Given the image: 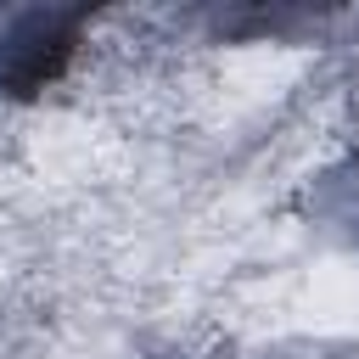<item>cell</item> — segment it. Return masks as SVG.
I'll list each match as a JSON object with an SVG mask.
<instances>
[{
  "label": "cell",
  "instance_id": "obj_1",
  "mask_svg": "<svg viewBox=\"0 0 359 359\" xmlns=\"http://www.w3.org/2000/svg\"><path fill=\"white\" fill-rule=\"evenodd\" d=\"M79 28H84L79 11H17L0 28V90L28 101L45 84H56V73L79 45Z\"/></svg>",
  "mask_w": 359,
  "mask_h": 359
}]
</instances>
